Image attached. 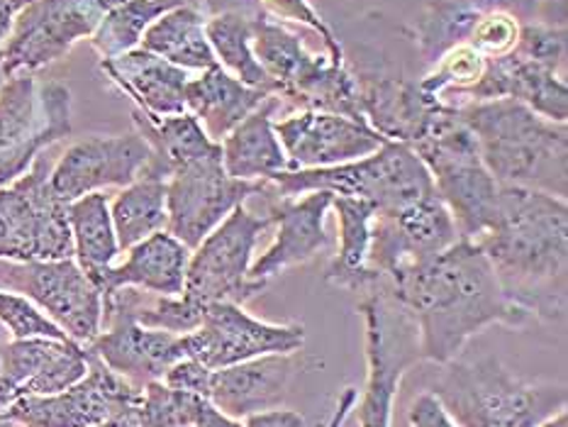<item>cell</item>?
Masks as SVG:
<instances>
[{
  "mask_svg": "<svg viewBox=\"0 0 568 427\" xmlns=\"http://www.w3.org/2000/svg\"><path fill=\"white\" fill-rule=\"evenodd\" d=\"M0 288L20 293L83 347L103 329V291L73 256L54 262L0 260Z\"/></svg>",
  "mask_w": 568,
  "mask_h": 427,
  "instance_id": "13",
  "label": "cell"
},
{
  "mask_svg": "<svg viewBox=\"0 0 568 427\" xmlns=\"http://www.w3.org/2000/svg\"><path fill=\"white\" fill-rule=\"evenodd\" d=\"M266 91L252 89L222 67L201 71L186 85V110L201 122L210 140L222 142L240 122L262 108Z\"/></svg>",
  "mask_w": 568,
  "mask_h": 427,
  "instance_id": "29",
  "label": "cell"
},
{
  "mask_svg": "<svg viewBox=\"0 0 568 427\" xmlns=\"http://www.w3.org/2000/svg\"><path fill=\"white\" fill-rule=\"evenodd\" d=\"M274 130L288 156V171L347 164L374 154L388 142L362 122L323 110H295L274 120Z\"/></svg>",
  "mask_w": 568,
  "mask_h": 427,
  "instance_id": "21",
  "label": "cell"
},
{
  "mask_svg": "<svg viewBox=\"0 0 568 427\" xmlns=\"http://www.w3.org/2000/svg\"><path fill=\"white\" fill-rule=\"evenodd\" d=\"M85 349L134 388L162 382L171 366L181 359L179 335L144 327L118 305L103 308V329Z\"/></svg>",
  "mask_w": 568,
  "mask_h": 427,
  "instance_id": "22",
  "label": "cell"
},
{
  "mask_svg": "<svg viewBox=\"0 0 568 427\" xmlns=\"http://www.w3.org/2000/svg\"><path fill=\"white\" fill-rule=\"evenodd\" d=\"M0 323H3L12 339L24 337H52V339H69L64 329L54 325L49 317L32 305L20 293L0 288Z\"/></svg>",
  "mask_w": 568,
  "mask_h": 427,
  "instance_id": "41",
  "label": "cell"
},
{
  "mask_svg": "<svg viewBox=\"0 0 568 427\" xmlns=\"http://www.w3.org/2000/svg\"><path fill=\"white\" fill-rule=\"evenodd\" d=\"M305 357L293 354H264L250 362L222 366L210 374L205 400L234 420L281 408L298 372L305 369Z\"/></svg>",
  "mask_w": 568,
  "mask_h": 427,
  "instance_id": "23",
  "label": "cell"
},
{
  "mask_svg": "<svg viewBox=\"0 0 568 427\" xmlns=\"http://www.w3.org/2000/svg\"><path fill=\"white\" fill-rule=\"evenodd\" d=\"M498 98H510V101L532 108L535 113L551 122L568 120V85L561 73L539 67L517 52L488 59L484 77L454 108L498 101Z\"/></svg>",
  "mask_w": 568,
  "mask_h": 427,
  "instance_id": "25",
  "label": "cell"
},
{
  "mask_svg": "<svg viewBox=\"0 0 568 427\" xmlns=\"http://www.w3.org/2000/svg\"><path fill=\"white\" fill-rule=\"evenodd\" d=\"M356 398H359V388L356 386H347L339 394V400H337V408L335 413H332V418L325 427H344V423H347L349 413L356 408Z\"/></svg>",
  "mask_w": 568,
  "mask_h": 427,
  "instance_id": "48",
  "label": "cell"
},
{
  "mask_svg": "<svg viewBox=\"0 0 568 427\" xmlns=\"http://www.w3.org/2000/svg\"><path fill=\"white\" fill-rule=\"evenodd\" d=\"M432 394L459 427H537L566 408V388L515 376L496 357L444 364Z\"/></svg>",
  "mask_w": 568,
  "mask_h": 427,
  "instance_id": "5",
  "label": "cell"
},
{
  "mask_svg": "<svg viewBox=\"0 0 568 427\" xmlns=\"http://www.w3.org/2000/svg\"><path fill=\"white\" fill-rule=\"evenodd\" d=\"M566 49H568V32L566 22L551 20H529L523 22L520 37L513 52L535 61L549 71H557L564 77L566 69Z\"/></svg>",
  "mask_w": 568,
  "mask_h": 427,
  "instance_id": "39",
  "label": "cell"
},
{
  "mask_svg": "<svg viewBox=\"0 0 568 427\" xmlns=\"http://www.w3.org/2000/svg\"><path fill=\"white\" fill-rule=\"evenodd\" d=\"M541 3H545V0H505V8L515 12V16L523 22H529L537 18Z\"/></svg>",
  "mask_w": 568,
  "mask_h": 427,
  "instance_id": "49",
  "label": "cell"
},
{
  "mask_svg": "<svg viewBox=\"0 0 568 427\" xmlns=\"http://www.w3.org/2000/svg\"><path fill=\"white\" fill-rule=\"evenodd\" d=\"M276 195L329 191L376 205V211H398L435 193L429 171L403 142H386L374 154L327 169H293L268 179Z\"/></svg>",
  "mask_w": 568,
  "mask_h": 427,
  "instance_id": "7",
  "label": "cell"
},
{
  "mask_svg": "<svg viewBox=\"0 0 568 427\" xmlns=\"http://www.w3.org/2000/svg\"><path fill=\"white\" fill-rule=\"evenodd\" d=\"M359 313L366 327V386L356 398L362 427H390L395 396L405 372L419 357L417 327L381 278L359 293Z\"/></svg>",
  "mask_w": 568,
  "mask_h": 427,
  "instance_id": "8",
  "label": "cell"
},
{
  "mask_svg": "<svg viewBox=\"0 0 568 427\" xmlns=\"http://www.w3.org/2000/svg\"><path fill=\"white\" fill-rule=\"evenodd\" d=\"M349 71L359 89L366 125L388 142L410 144L442 105V101L419 91V83L403 77L400 71L383 67H349Z\"/></svg>",
  "mask_w": 568,
  "mask_h": 427,
  "instance_id": "24",
  "label": "cell"
},
{
  "mask_svg": "<svg viewBox=\"0 0 568 427\" xmlns=\"http://www.w3.org/2000/svg\"><path fill=\"white\" fill-rule=\"evenodd\" d=\"M140 398L142 388H134L89 352V372L81 382L52 396L18 398L0 413V420L22 427H101Z\"/></svg>",
  "mask_w": 568,
  "mask_h": 427,
  "instance_id": "16",
  "label": "cell"
},
{
  "mask_svg": "<svg viewBox=\"0 0 568 427\" xmlns=\"http://www.w3.org/2000/svg\"><path fill=\"white\" fill-rule=\"evenodd\" d=\"M266 181L232 179L222 150L176 169L166 181V232L193 252L234 207L264 195Z\"/></svg>",
  "mask_w": 568,
  "mask_h": 427,
  "instance_id": "14",
  "label": "cell"
},
{
  "mask_svg": "<svg viewBox=\"0 0 568 427\" xmlns=\"http://www.w3.org/2000/svg\"><path fill=\"white\" fill-rule=\"evenodd\" d=\"M191 250L166 230L154 232L128 250V260L110 266L103 278V296L115 288H140L156 296H181L186 284Z\"/></svg>",
  "mask_w": 568,
  "mask_h": 427,
  "instance_id": "27",
  "label": "cell"
},
{
  "mask_svg": "<svg viewBox=\"0 0 568 427\" xmlns=\"http://www.w3.org/2000/svg\"><path fill=\"white\" fill-rule=\"evenodd\" d=\"M537 427H568V415H566V410H559V413H554L551 418L541 420Z\"/></svg>",
  "mask_w": 568,
  "mask_h": 427,
  "instance_id": "50",
  "label": "cell"
},
{
  "mask_svg": "<svg viewBox=\"0 0 568 427\" xmlns=\"http://www.w3.org/2000/svg\"><path fill=\"white\" fill-rule=\"evenodd\" d=\"M332 207L339 217V250L327 264V284L349 293H364L378 284L381 276L368 266V250H372V220L376 205L349 199V195H335Z\"/></svg>",
  "mask_w": 568,
  "mask_h": 427,
  "instance_id": "30",
  "label": "cell"
},
{
  "mask_svg": "<svg viewBox=\"0 0 568 427\" xmlns=\"http://www.w3.org/2000/svg\"><path fill=\"white\" fill-rule=\"evenodd\" d=\"M429 171L432 186L447 205L462 240H480L496 223L500 183L480 159L474 132L459 110L442 103L407 144Z\"/></svg>",
  "mask_w": 568,
  "mask_h": 427,
  "instance_id": "4",
  "label": "cell"
},
{
  "mask_svg": "<svg viewBox=\"0 0 568 427\" xmlns=\"http://www.w3.org/2000/svg\"><path fill=\"white\" fill-rule=\"evenodd\" d=\"M262 199L266 201V215L271 225H276V237L271 247L252 262L250 276L256 281H266L315 260V256L329 247V237L325 230V217L332 211L335 193L311 191L301 195H276L266 181V191Z\"/></svg>",
  "mask_w": 568,
  "mask_h": 427,
  "instance_id": "20",
  "label": "cell"
},
{
  "mask_svg": "<svg viewBox=\"0 0 568 427\" xmlns=\"http://www.w3.org/2000/svg\"><path fill=\"white\" fill-rule=\"evenodd\" d=\"M386 284L417 327L419 357L437 366L454 362L466 342L490 325H529L471 240L459 237L423 262L400 266Z\"/></svg>",
  "mask_w": 568,
  "mask_h": 427,
  "instance_id": "1",
  "label": "cell"
},
{
  "mask_svg": "<svg viewBox=\"0 0 568 427\" xmlns=\"http://www.w3.org/2000/svg\"><path fill=\"white\" fill-rule=\"evenodd\" d=\"M244 427H307V420L298 410L274 408L244 418Z\"/></svg>",
  "mask_w": 568,
  "mask_h": 427,
  "instance_id": "45",
  "label": "cell"
},
{
  "mask_svg": "<svg viewBox=\"0 0 568 427\" xmlns=\"http://www.w3.org/2000/svg\"><path fill=\"white\" fill-rule=\"evenodd\" d=\"M186 3V0H122L98 24L91 44L101 59H113L138 49L146 28L164 12Z\"/></svg>",
  "mask_w": 568,
  "mask_h": 427,
  "instance_id": "36",
  "label": "cell"
},
{
  "mask_svg": "<svg viewBox=\"0 0 568 427\" xmlns=\"http://www.w3.org/2000/svg\"><path fill=\"white\" fill-rule=\"evenodd\" d=\"M210 374H213V369H207V366H203L201 362L179 359L166 372L162 382L174 390H183V394H193L197 398H205L207 386H210Z\"/></svg>",
  "mask_w": 568,
  "mask_h": 427,
  "instance_id": "43",
  "label": "cell"
},
{
  "mask_svg": "<svg viewBox=\"0 0 568 427\" xmlns=\"http://www.w3.org/2000/svg\"><path fill=\"white\" fill-rule=\"evenodd\" d=\"M459 240V230L437 191L398 211H376L372 220L368 266L388 278L400 266L423 262Z\"/></svg>",
  "mask_w": 568,
  "mask_h": 427,
  "instance_id": "17",
  "label": "cell"
},
{
  "mask_svg": "<svg viewBox=\"0 0 568 427\" xmlns=\"http://www.w3.org/2000/svg\"><path fill=\"white\" fill-rule=\"evenodd\" d=\"M264 12L276 20H288V22H301L307 24L315 34H320V40L327 47V57L337 64H344L347 61V54H344V44L339 37L332 32L325 18L320 16L311 0H262Z\"/></svg>",
  "mask_w": 568,
  "mask_h": 427,
  "instance_id": "42",
  "label": "cell"
},
{
  "mask_svg": "<svg viewBox=\"0 0 568 427\" xmlns=\"http://www.w3.org/2000/svg\"><path fill=\"white\" fill-rule=\"evenodd\" d=\"M32 0H0V49H3L8 34L16 24V18L20 16L22 8H28Z\"/></svg>",
  "mask_w": 568,
  "mask_h": 427,
  "instance_id": "47",
  "label": "cell"
},
{
  "mask_svg": "<svg viewBox=\"0 0 568 427\" xmlns=\"http://www.w3.org/2000/svg\"><path fill=\"white\" fill-rule=\"evenodd\" d=\"M486 64L488 59L471 44H459L439 57L423 79H417L419 91L447 105H456L484 77Z\"/></svg>",
  "mask_w": 568,
  "mask_h": 427,
  "instance_id": "37",
  "label": "cell"
},
{
  "mask_svg": "<svg viewBox=\"0 0 568 427\" xmlns=\"http://www.w3.org/2000/svg\"><path fill=\"white\" fill-rule=\"evenodd\" d=\"M203 400L169 388L164 382H152L142 388V398L134 406V427H191Z\"/></svg>",
  "mask_w": 568,
  "mask_h": 427,
  "instance_id": "38",
  "label": "cell"
},
{
  "mask_svg": "<svg viewBox=\"0 0 568 427\" xmlns=\"http://www.w3.org/2000/svg\"><path fill=\"white\" fill-rule=\"evenodd\" d=\"M500 288L529 323L561 321L568 281V203L551 193L503 186L496 223L476 240Z\"/></svg>",
  "mask_w": 568,
  "mask_h": 427,
  "instance_id": "2",
  "label": "cell"
},
{
  "mask_svg": "<svg viewBox=\"0 0 568 427\" xmlns=\"http://www.w3.org/2000/svg\"><path fill=\"white\" fill-rule=\"evenodd\" d=\"M0 83H3V77H0Z\"/></svg>",
  "mask_w": 568,
  "mask_h": 427,
  "instance_id": "53",
  "label": "cell"
},
{
  "mask_svg": "<svg viewBox=\"0 0 568 427\" xmlns=\"http://www.w3.org/2000/svg\"><path fill=\"white\" fill-rule=\"evenodd\" d=\"M0 427H10V423H3V420H0Z\"/></svg>",
  "mask_w": 568,
  "mask_h": 427,
  "instance_id": "52",
  "label": "cell"
},
{
  "mask_svg": "<svg viewBox=\"0 0 568 427\" xmlns=\"http://www.w3.org/2000/svg\"><path fill=\"white\" fill-rule=\"evenodd\" d=\"M52 164L37 156L28 174L0 189V260L54 262L73 256L69 203L52 189Z\"/></svg>",
  "mask_w": 568,
  "mask_h": 427,
  "instance_id": "9",
  "label": "cell"
},
{
  "mask_svg": "<svg viewBox=\"0 0 568 427\" xmlns=\"http://www.w3.org/2000/svg\"><path fill=\"white\" fill-rule=\"evenodd\" d=\"M305 347V327L298 323H266L246 313L237 303H215L203 321L186 335H179L181 359H195L207 369H222L264 354H293Z\"/></svg>",
  "mask_w": 568,
  "mask_h": 427,
  "instance_id": "15",
  "label": "cell"
},
{
  "mask_svg": "<svg viewBox=\"0 0 568 427\" xmlns=\"http://www.w3.org/2000/svg\"><path fill=\"white\" fill-rule=\"evenodd\" d=\"M456 110L474 132L480 159L498 183L566 199V122H551L510 98L466 103Z\"/></svg>",
  "mask_w": 568,
  "mask_h": 427,
  "instance_id": "3",
  "label": "cell"
},
{
  "mask_svg": "<svg viewBox=\"0 0 568 427\" xmlns=\"http://www.w3.org/2000/svg\"><path fill=\"white\" fill-rule=\"evenodd\" d=\"M71 91L64 83H37L34 73H16L0 83V189L10 186L49 144L69 138Z\"/></svg>",
  "mask_w": 568,
  "mask_h": 427,
  "instance_id": "10",
  "label": "cell"
},
{
  "mask_svg": "<svg viewBox=\"0 0 568 427\" xmlns=\"http://www.w3.org/2000/svg\"><path fill=\"white\" fill-rule=\"evenodd\" d=\"M191 427H244V425H242V420H234V418H230V415L217 410L213 403L203 400L201 408H197V413H195Z\"/></svg>",
  "mask_w": 568,
  "mask_h": 427,
  "instance_id": "46",
  "label": "cell"
},
{
  "mask_svg": "<svg viewBox=\"0 0 568 427\" xmlns=\"http://www.w3.org/2000/svg\"><path fill=\"white\" fill-rule=\"evenodd\" d=\"M150 154V144H146L138 130L128 134H113V138L93 134V138L73 142L61 154L49 181H52V189L59 199L71 203L81 199V195L108 186H130L140 176Z\"/></svg>",
  "mask_w": 568,
  "mask_h": 427,
  "instance_id": "19",
  "label": "cell"
},
{
  "mask_svg": "<svg viewBox=\"0 0 568 427\" xmlns=\"http://www.w3.org/2000/svg\"><path fill=\"white\" fill-rule=\"evenodd\" d=\"M110 217L118 235L120 252L166 230V181L140 174L118 193L110 205Z\"/></svg>",
  "mask_w": 568,
  "mask_h": 427,
  "instance_id": "34",
  "label": "cell"
},
{
  "mask_svg": "<svg viewBox=\"0 0 568 427\" xmlns=\"http://www.w3.org/2000/svg\"><path fill=\"white\" fill-rule=\"evenodd\" d=\"M140 47L183 71H207L217 67L205 37L203 12L186 3L154 20L146 28Z\"/></svg>",
  "mask_w": 568,
  "mask_h": 427,
  "instance_id": "32",
  "label": "cell"
},
{
  "mask_svg": "<svg viewBox=\"0 0 568 427\" xmlns=\"http://www.w3.org/2000/svg\"><path fill=\"white\" fill-rule=\"evenodd\" d=\"M69 227L73 240V260L98 288L120 254L118 235L110 217L105 193L95 191L69 203ZM103 291V288H101Z\"/></svg>",
  "mask_w": 568,
  "mask_h": 427,
  "instance_id": "31",
  "label": "cell"
},
{
  "mask_svg": "<svg viewBox=\"0 0 568 427\" xmlns=\"http://www.w3.org/2000/svg\"><path fill=\"white\" fill-rule=\"evenodd\" d=\"M520 28L523 20L510 12L508 8L503 6H493V8H484L480 12L471 37H468V44H471L478 54H484L486 59H498L510 54L517 37H520Z\"/></svg>",
  "mask_w": 568,
  "mask_h": 427,
  "instance_id": "40",
  "label": "cell"
},
{
  "mask_svg": "<svg viewBox=\"0 0 568 427\" xmlns=\"http://www.w3.org/2000/svg\"><path fill=\"white\" fill-rule=\"evenodd\" d=\"M484 8L476 0H429L413 24V42L425 64L432 67L449 49L468 44Z\"/></svg>",
  "mask_w": 568,
  "mask_h": 427,
  "instance_id": "35",
  "label": "cell"
},
{
  "mask_svg": "<svg viewBox=\"0 0 568 427\" xmlns=\"http://www.w3.org/2000/svg\"><path fill=\"white\" fill-rule=\"evenodd\" d=\"M101 71L138 103V110L144 115L166 118L189 113V71L169 64L166 59L146 52L142 47L113 59H101Z\"/></svg>",
  "mask_w": 568,
  "mask_h": 427,
  "instance_id": "26",
  "label": "cell"
},
{
  "mask_svg": "<svg viewBox=\"0 0 568 427\" xmlns=\"http://www.w3.org/2000/svg\"><path fill=\"white\" fill-rule=\"evenodd\" d=\"M476 3L486 6V8H493V6H503L505 8V0H476Z\"/></svg>",
  "mask_w": 568,
  "mask_h": 427,
  "instance_id": "51",
  "label": "cell"
},
{
  "mask_svg": "<svg viewBox=\"0 0 568 427\" xmlns=\"http://www.w3.org/2000/svg\"><path fill=\"white\" fill-rule=\"evenodd\" d=\"M205 37L217 59V67L252 89L276 95L274 81L254 54V18L237 10L217 12L205 20Z\"/></svg>",
  "mask_w": 568,
  "mask_h": 427,
  "instance_id": "33",
  "label": "cell"
},
{
  "mask_svg": "<svg viewBox=\"0 0 568 427\" xmlns=\"http://www.w3.org/2000/svg\"><path fill=\"white\" fill-rule=\"evenodd\" d=\"M118 3L122 0H32L20 10L0 49V77L34 73L54 64L79 40H91Z\"/></svg>",
  "mask_w": 568,
  "mask_h": 427,
  "instance_id": "12",
  "label": "cell"
},
{
  "mask_svg": "<svg viewBox=\"0 0 568 427\" xmlns=\"http://www.w3.org/2000/svg\"><path fill=\"white\" fill-rule=\"evenodd\" d=\"M407 423L410 427H459L432 390L413 400L410 410H407Z\"/></svg>",
  "mask_w": 568,
  "mask_h": 427,
  "instance_id": "44",
  "label": "cell"
},
{
  "mask_svg": "<svg viewBox=\"0 0 568 427\" xmlns=\"http://www.w3.org/2000/svg\"><path fill=\"white\" fill-rule=\"evenodd\" d=\"M89 372V352L73 339L24 337L0 345V413L28 396H52Z\"/></svg>",
  "mask_w": 568,
  "mask_h": 427,
  "instance_id": "18",
  "label": "cell"
},
{
  "mask_svg": "<svg viewBox=\"0 0 568 427\" xmlns=\"http://www.w3.org/2000/svg\"><path fill=\"white\" fill-rule=\"evenodd\" d=\"M268 227L271 217L266 213L256 215L246 203L234 207L191 252L181 296L205 313L215 303L244 305L262 293L266 281L252 278L250 268L256 242Z\"/></svg>",
  "mask_w": 568,
  "mask_h": 427,
  "instance_id": "11",
  "label": "cell"
},
{
  "mask_svg": "<svg viewBox=\"0 0 568 427\" xmlns=\"http://www.w3.org/2000/svg\"><path fill=\"white\" fill-rule=\"evenodd\" d=\"M254 54L274 81L278 101L366 125L359 89L347 61L337 64L327 54H313L298 34L264 10L254 18Z\"/></svg>",
  "mask_w": 568,
  "mask_h": 427,
  "instance_id": "6",
  "label": "cell"
},
{
  "mask_svg": "<svg viewBox=\"0 0 568 427\" xmlns=\"http://www.w3.org/2000/svg\"><path fill=\"white\" fill-rule=\"evenodd\" d=\"M281 101L271 95L262 108L246 115L225 140L220 142L222 166L232 179L268 181L281 171H288V156L283 152L274 130V115Z\"/></svg>",
  "mask_w": 568,
  "mask_h": 427,
  "instance_id": "28",
  "label": "cell"
}]
</instances>
